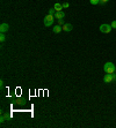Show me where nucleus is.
Listing matches in <instances>:
<instances>
[{
  "instance_id": "f257e3e1",
  "label": "nucleus",
  "mask_w": 116,
  "mask_h": 128,
  "mask_svg": "<svg viewBox=\"0 0 116 128\" xmlns=\"http://www.w3.org/2000/svg\"><path fill=\"white\" fill-rule=\"evenodd\" d=\"M103 71L106 72L107 74H113V73H115L116 67L113 62H106L105 66H103Z\"/></svg>"
},
{
  "instance_id": "f03ea898",
  "label": "nucleus",
  "mask_w": 116,
  "mask_h": 128,
  "mask_svg": "<svg viewBox=\"0 0 116 128\" xmlns=\"http://www.w3.org/2000/svg\"><path fill=\"white\" fill-rule=\"evenodd\" d=\"M55 16H53V15H47V16H45V17H44V25H45V27H51V25H52L53 24V21H55Z\"/></svg>"
},
{
  "instance_id": "7ed1b4c3",
  "label": "nucleus",
  "mask_w": 116,
  "mask_h": 128,
  "mask_svg": "<svg viewBox=\"0 0 116 128\" xmlns=\"http://www.w3.org/2000/svg\"><path fill=\"white\" fill-rule=\"evenodd\" d=\"M111 25H109V24H101L100 25V31L103 33H109L111 31Z\"/></svg>"
},
{
  "instance_id": "20e7f679",
  "label": "nucleus",
  "mask_w": 116,
  "mask_h": 128,
  "mask_svg": "<svg viewBox=\"0 0 116 128\" xmlns=\"http://www.w3.org/2000/svg\"><path fill=\"white\" fill-rule=\"evenodd\" d=\"M10 30V25L7 23H2L1 25H0V32L1 33H5V32H7Z\"/></svg>"
},
{
  "instance_id": "39448f33",
  "label": "nucleus",
  "mask_w": 116,
  "mask_h": 128,
  "mask_svg": "<svg viewBox=\"0 0 116 128\" xmlns=\"http://www.w3.org/2000/svg\"><path fill=\"white\" fill-rule=\"evenodd\" d=\"M53 16H55V19L56 20L64 19V17H65V13H64L63 10H62V12H56V14L53 15Z\"/></svg>"
},
{
  "instance_id": "423d86ee",
  "label": "nucleus",
  "mask_w": 116,
  "mask_h": 128,
  "mask_svg": "<svg viewBox=\"0 0 116 128\" xmlns=\"http://www.w3.org/2000/svg\"><path fill=\"white\" fill-rule=\"evenodd\" d=\"M73 29V25L71 23H65L63 25V31H66V32H68V31H71Z\"/></svg>"
},
{
  "instance_id": "0eeeda50",
  "label": "nucleus",
  "mask_w": 116,
  "mask_h": 128,
  "mask_svg": "<svg viewBox=\"0 0 116 128\" xmlns=\"http://www.w3.org/2000/svg\"><path fill=\"white\" fill-rule=\"evenodd\" d=\"M62 30H63V27H62V25H59V24H58V25H55V27L52 28V31L55 33H59Z\"/></svg>"
},
{
  "instance_id": "6e6552de",
  "label": "nucleus",
  "mask_w": 116,
  "mask_h": 128,
  "mask_svg": "<svg viewBox=\"0 0 116 128\" xmlns=\"http://www.w3.org/2000/svg\"><path fill=\"white\" fill-rule=\"evenodd\" d=\"M103 81H105L106 83H110V82H113L111 74H106V75H105V77H103Z\"/></svg>"
},
{
  "instance_id": "1a4fd4ad",
  "label": "nucleus",
  "mask_w": 116,
  "mask_h": 128,
  "mask_svg": "<svg viewBox=\"0 0 116 128\" xmlns=\"http://www.w3.org/2000/svg\"><path fill=\"white\" fill-rule=\"evenodd\" d=\"M53 8L56 9V12H62V10H63V6H62V4H58V2H56V4H55V6H53Z\"/></svg>"
},
{
  "instance_id": "9d476101",
  "label": "nucleus",
  "mask_w": 116,
  "mask_h": 128,
  "mask_svg": "<svg viewBox=\"0 0 116 128\" xmlns=\"http://www.w3.org/2000/svg\"><path fill=\"white\" fill-rule=\"evenodd\" d=\"M7 119H10V114H2V115H1V118H0V122L4 123Z\"/></svg>"
},
{
  "instance_id": "9b49d317",
  "label": "nucleus",
  "mask_w": 116,
  "mask_h": 128,
  "mask_svg": "<svg viewBox=\"0 0 116 128\" xmlns=\"http://www.w3.org/2000/svg\"><path fill=\"white\" fill-rule=\"evenodd\" d=\"M91 5H99L100 4V0H89Z\"/></svg>"
},
{
  "instance_id": "f8f14e48",
  "label": "nucleus",
  "mask_w": 116,
  "mask_h": 128,
  "mask_svg": "<svg viewBox=\"0 0 116 128\" xmlns=\"http://www.w3.org/2000/svg\"><path fill=\"white\" fill-rule=\"evenodd\" d=\"M48 14L49 15H55L56 14V9H55V8H50L49 12H48Z\"/></svg>"
},
{
  "instance_id": "ddd939ff",
  "label": "nucleus",
  "mask_w": 116,
  "mask_h": 128,
  "mask_svg": "<svg viewBox=\"0 0 116 128\" xmlns=\"http://www.w3.org/2000/svg\"><path fill=\"white\" fill-rule=\"evenodd\" d=\"M5 40H6V36H5V33H1V35H0V42L4 43Z\"/></svg>"
},
{
  "instance_id": "4468645a",
  "label": "nucleus",
  "mask_w": 116,
  "mask_h": 128,
  "mask_svg": "<svg viewBox=\"0 0 116 128\" xmlns=\"http://www.w3.org/2000/svg\"><path fill=\"white\" fill-rule=\"evenodd\" d=\"M57 21H58V24H59V25H62V27H63L64 24H65V23H64V19H60V20H57Z\"/></svg>"
},
{
  "instance_id": "2eb2a0df",
  "label": "nucleus",
  "mask_w": 116,
  "mask_h": 128,
  "mask_svg": "<svg viewBox=\"0 0 116 128\" xmlns=\"http://www.w3.org/2000/svg\"><path fill=\"white\" fill-rule=\"evenodd\" d=\"M62 6H63V8H68V6H70V4H68V2H63Z\"/></svg>"
},
{
  "instance_id": "dca6fc26",
  "label": "nucleus",
  "mask_w": 116,
  "mask_h": 128,
  "mask_svg": "<svg viewBox=\"0 0 116 128\" xmlns=\"http://www.w3.org/2000/svg\"><path fill=\"white\" fill-rule=\"evenodd\" d=\"M110 25H111V28L113 29H116V21H113Z\"/></svg>"
},
{
  "instance_id": "f3484780",
  "label": "nucleus",
  "mask_w": 116,
  "mask_h": 128,
  "mask_svg": "<svg viewBox=\"0 0 116 128\" xmlns=\"http://www.w3.org/2000/svg\"><path fill=\"white\" fill-rule=\"evenodd\" d=\"M108 1H109V0H100V5H105Z\"/></svg>"
},
{
  "instance_id": "a211bd4d",
  "label": "nucleus",
  "mask_w": 116,
  "mask_h": 128,
  "mask_svg": "<svg viewBox=\"0 0 116 128\" xmlns=\"http://www.w3.org/2000/svg\"><path fill=\"white\" fill-rule=\"evenodd\" d=\"M0 88H1V89L4 88V80H1V81H0Z\"/></svg>"
},
{
  "instance_id": "6ab92c4d",
  "label": "nucleus",
  "mask_w": 116,
  "mask_h": 128,
  "mask_svg": "<svg viewBox=\"0 0 116 128\" xmlns=\"http://www.w3.org/2000/svg\"><path fill=\"white\" fill-rule=\"evenodd\" d=\"M111 77H113V81H116V74L113 73V74H111Z\"/></svg>"
},
{
  "instance_id": "aec40b11",
  "label": "nucleus",
  "mask_w": 116,
  "mask_h": 128,
  "mask_svg": "<svg viewBox=\"0 0 116 128\" xmlns=\"http://www.w3.org/2000/svg\"><path fill=\"white\" fill-rule=\"evenodd\" d=\"M115 72H116V71H115Z\"/></svg>"
}]
</instances>
